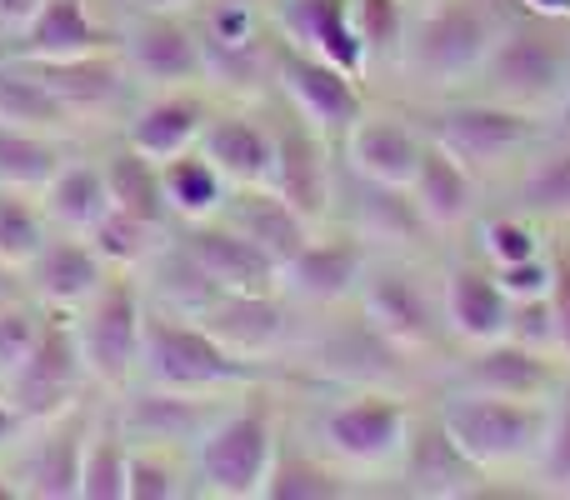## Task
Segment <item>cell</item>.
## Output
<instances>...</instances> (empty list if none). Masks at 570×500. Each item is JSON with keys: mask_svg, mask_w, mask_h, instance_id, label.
<instances>
[{"mask_svg": "<svg viewBox=\"0 0 570 500\" xmlns=\"http://www.w3.org/2000/svg\"><path fill=\"white\" fill-rule=\"evenodd\" d=\"M501 20L505 16L491 0H425V6H411L395 76L431 100L461 96V90H471L481 60L491 56Z\"/></svg>", "mask_w": 570, "mask_h": 500, "instance_id": "6da1fadb", "label": "cell"}, {"mask_svg": "<svg viewBox=\"0 0 570 500\" xmlns=\"http://www.w3.org/2000/svg\"><path fill=\"white\" fill-rule=\"evenodd\" d=\"M415 411L391 385H345L315 405L311 445L351 481H395V465L411 441Z\"/></svg>", "mask_w": 570, "mask_h": 500, "instance_id": "7a4b0ae2", "label": "cell"}, {"mask_svg": "<svg viewBox=\"0 0 570 500\" xmlns=\"http://www.w3.org/2000/svg\"><path fill=\"white\" fill-rule=\"evenodd\" d=\"M281 445V411L271 385L230 395L190 451V481L196 496L210 500H261L271 461Z\"/></svg>", "mask_w": 570, "mask_h": 500, "instance_id": "3957f363", "label": "cell"}, {"mask_svg": "<svg viewBox=\"0 0 570 500\" xmlns=\"http://www.w3.org/2000/svg\"><path fill=\"white\" fill-rule=\"evenodd\" d=\"M136 381L160 385V391L180 395H240L250 385H271L276 365H256L230 355L206 325H196L190 315L160 311L146 301V341H140V371Z\"/></svg>", "mask_w": 570, "mask_h": 500, "instance_id": "277c9868", "label": "cell"}, {"mask_svg": "<svg viewBox=\"0 0 570 500\" xmlns=\"http://www.w3.org/2000/svg\"><path fill=\"white\" fill-rule=\"evenodd\" d=\"M570 80V20L546 16H505L501 36H495L491 56L481 60L471 80V96L501 100V106L531 110V116L551 120L561 106V90Z\"/></svg>", "mask_w": 570, "mask_h": 500, "instance_id": "5b68a950", "label": "cell"}, {"mask_svg": "<svg viewBox=\"0 0 570 500\" xmlns=\"http://www.w3.org/2000/svg\"><path fill=\"white\" fill-rule=\"evenodd\" d=\"M190 26L200 40L206 90L216 100H271L276 16L271 0H196Z\"/></svg>", "mask_w": 570, "mask_h": 500, "instance_id": "8992f818", "label": "cell"}, {"mask_svg": "<svg viewBox=\"0 0 570 500\" xmlns=\"http://www.w3.org/2000/svg\"><path fill=\"white\" fill-rule=\"evenodd\" d=\"M435 415L451 431V441L461 445L465 461L485 481H501V476H531L551 401H505V395L451 391L435 405Z\"/></svg>", "mask_w": 570, "mask_h": 500, "instance_id": "52a82bcc", "label": "cell"}, {"mask_svg": "<svg viewBox=\"0 0 570 500\" xmlns=\"http://www.w3.org/2000/svg\"><path fill=\"white\" fill-rule=\"evenodd\" d=\"M546 126L551 120L531 116V110L461 90V96L435 100V116L425 130L481 180V176H501V170H521V160L546 140Z\"/></svg>", "mask_w": 570, "mask_h": 500, "instance_id": "ba28073f", "label": "cell"}, {"mask_svg": "<svg viewBox=\"0 0 570 500\" xmlns=\"http://www.w3.org/2000/svg\"><path fill=\"white\" fill-rule=\"evenodd\" d=\"M80 361L100 395H120L136 385L140 341H146V291L140 275L110 271V281L90 295L80 311H70Z\"/></svg>", "mask_w": 570, "mask_h": 500, "instance_id": "9c48e42d", "label": "cell"}, {"mask_svg": "<svg viewBox=\"0 0 570 500\" xmlns=\"http://www.w3.org/2000/svg\"><path fill=\"white\" fill-rule=\"evenodd\" d=\"M355 311H361V321L371 325L401 361L435 355L445 341H451V335H445V321H441V295L425 291L421 275L405 271L401 261L371 255L365 281H361V291H355Z\"/></svg>", "mask_w": 570, "mask_h": 500, "instance_id": "30bf717a", "label": "cell"}, {"mask_svg": "<svg viewBox=\"0 0 570 500\" xmlns=\"http://www.w3.org/2000/svg\"><path fill=\"white\" fill-rule=\"evenodd\" d=\"M271 126H276L271 190H276L311 231L335 226V210H341V160H335V140H325L315 126H305L281 100L271 106Z\"/></svg>", "mask_w": 570, "mask_h": 500, "instance_id": "8fae6325", "label": "cell"}, {"mask_svg": "<svg viewBox=\"0 0 570 500\" xmlns=\"http://www.w3.org/2000/svg\"><path fill=\"white\" fill-rule=\"evenodd\" d=\"M0 391L10 395V405L20 411L26 425L56 421L60 411H70V405L100 395L86 375V361H80V345H76V331H70L66 311H46V331H40L30 361L20 365Z\"/></svg>", "mask_w": 570, "mask_h": 500, "instance_id": "7c38bea8", "label": "cell"}, {"mask_svg": "<svg viewBox=\"0 0 570 500\" xmlns=\"http://www.w3.org/2000/svg\"><path fill=\"white\" fill-rule=\"evenodd\" d=\"M120 60L130 80L146 90H176V86H206L200 66V40L190 26V10H120Z\"/></svg>", "mask_w": 570, "mask_h": 500, "instance_id": "4fadbf2b", "label": "cell"}, {"mask_svg": "<svg viewBox=\"0 0 570 500\" xmlns=\"http://www.w3.org/2000/svg\"><path fill=\"white\" fill-rule=\"evenodd\" d=\"M271 96L281 106H291L305 126H315L325 140H341L351 130V120L361 116L365 100V80L345 76L341 66L311 56V50L291 46L276 30V70H271Z\"/></svg>", "mask_w": 570, "mask_h": 500, "instance_id": "5bb4252c", "label": "cell"}, {"mask_svg": "<svg viewBox=\"0 0 570 500\" xmlns=\"http://www.w3.org/2000/svg\"><path fill=\"white\" fill-rule=\"evenodd\" d=\"M100 411V395L60 411L56 421H40L26 431V441L10 451V476L20 486V500H76L80 496V455H86L90 421Z\"/></svg>", "mask_w": 570, "mask_h": 500, "instance_id": "9a60e30c", "label": "cell"}, {"mask_svg": "<svg viewBox=\"0 0 570 500\" xmlns=\"http://www.w3.org/2000/svg\"><path fill=\"white\" fill-rule=\"evenodd\" d=\"M26 66L46 80V90L70 110V120H76L86 136L96 126H106V120L120 130L126 110L136 106V96H140V86L130 80L120 50H100V56H76V60H26Z\"/></svg>", "mask_w": 570, "mask_h": 500, "instance_id": "2e32d148", "label": "cell"}, {"mask_svg": "<svg viewBox=\"0 0 570 500\" xmlns=\"http://www.w3.org/2000/svg\"><path fill=\"white\" fill-rule=\"evenodd\" d=\"M230 355L256 365H276L295 335V305L285 291H216L196 315Z\"/></svg>", "mask_w": 570, "mask_h": 500, "instance_id": "e0dca14e", "label": "cell"}, {"mask_svg": "<svg viewBox=\"0 0 570 500\" xmlns=\"http://www.w3.org/2000/svg\"><path fill=\"white\" fill-rule=\"evenodd\" d=\"M371 246H365L355 231H315L291 261L281 265V291L291 295V305L305 311H335V305H351L355 291L365 281V265H371Z\"/></svg>", "mask_w": 570, "mask_h": 500, "instance_id": "ac0fdd59", "label": "cell"}, {"mask_svg": "<svg viewBox=\"0 0 570 500\" xmlns=\"http://www.w3.org/2000/svg\"><path fill=\"white\" fill-rule=\"evenodd\" d=\"M196 146L226 176L230 190L271 186V170H276V126H271L266 100H226V106L216 100Z\"/></svg>", "mask_w": 570, "mask_h": 500, "instance_id": "d6986e66", "label": "cell"}, {"mask_svg": "<svg viewBox=\"0 0 570 500\" xmlns=\"http://www.w3.org/2000/svg\"><path fill=\"white\" fill-rule=\"evenodd\" d=\"M425 130L411 126L401 110H381V106H365L361 116L351 120L341 140H335V156H341V170L355 180H371V186H395L405 190L421 166V150H425Z\"/></svg>", "mask_w": 570, "mask_h": 500, "instance_id": "ffe728a7", "label": "cell"}, {"mask_svg": "<svg viewBox=\"0 0 570 500\" xmlns=\"http://www.w3.org/2000/svg\"><path fill=\"white\" fill-rule=\"evenodd\" d=\"M566 361L541 355L531 345L501 341L471 345L465 361L451 371V391H475V395H505V401H556V391L566 385Z\"/></svg>", "mask_w": 570, "mask_h": 500, "instance_id": "44dd1931", "label": "cell"}, {"mask_svg": "<svg viewBox=\"0 0 570 500\" xmlns=\"http://www.w3.org/2000/svg\"><path fill=\"white\" fill-rule=\"evenodd\" d=\"M116 425L126 431V441H146V445H170V451H196V441L206 435V425L216 421V411L230 401L220 395H180V391H160V385L136 381L130 391L106 395Z\"/></svg>", "mask_w": 570, "mask_h": 500, "instance_id": "7402d4cb", "label": "cell"}, {"mask_svg": "<svg viewBox=\"0 0 570 500\" xmlns=\"http://www.w3.org/2000/svg\"><path fill=\"white\" fill-rule=\"evenodd\" d=\"M210 110H216V96H210L206 86L146 90V96H136V106L126 110L116 136L126 140L130 150H140V156H150L160 166V160H170V156L196 146L206 120H210Z\"/></svg>", "mask_w": 570, "mask_h": 500, "instance_id": "603a6c76", "label": "cell"}, {"mask_svg": "<svg viewBox=\"0 0 570 500\" xmlns=\"http://www.w3.org/2000/svg\"><path fill=\"white\" fill-rule=\"evenodd\" d=\"M6 56L20 60H76V56H100V50H120L116 20L96 16L90 0H40V10L0 40Z\"/></svg>", "mask_w": 570, "mask_h": 500, "instance_id": "cb8c5ba5", "label": "cell"}, {"mask_svg": "<svg viewBox=\"0 0 570 500\" xmlns=\"http://www.w3.org/2000/svg\"><path fill=\"white\" fill-rule=\"evenodd\" d=\"M176 241L216 291H281V265L250 236H240L230 220L216 216L196 220V226H176Z\"/></svg>", "mask_w": 570, "mask_h": 500, "instance_id": "d4e9b609", "label": "cell"}, {"mask_svg": "<svg viewBox=\"0 0 570 500\" xmlns=\"http://www.w3.org/2000/svg\"><path fill=\"white\" fill-rule=\"evenodd\" d=\"M395 481H401L405 496H425V500L485 496V476L461 455V445L451 441L441 415H431V421L415 415L405 455H401V465H395Z\"/></svg>", "mask_w": 570, "mask_h": 500, "instance_id": "484cf974", "label": "cell"}, {"mask_svg": "<svg viewBox=\"0 0 570 500\" xmlns=\"http://www.w3.org/2000/svg\"><path fill=\"white\" fill-rule=\"evenodd\" d=\"M110 281V265L96 255L86 236H70V231H50V241L40 246L36 261L20 271L30 301H40L46 311H80L100 285Z\"/></svg>", "mask_w": 570, "mask_h": 500, "instance_id": "4316f807", "label": "cell"}, {"mask_svg": "<svg viewBox=\"0 0 570 500\" xmlns=\"http://www.w3.org/2000/svg\"><path fill=\"white\" fill-rule=\"evenodd\" d=\"M425 136H431V130H425ZM405 190H411V206H415V216L425 220L431 236H455V231H465L481 216V180H475L441 140H425L421 166H415Z\"/></svg>", "mask_w": 570, "mask_h": 500, "instance_id": "83f0119b", "label": "cell"}, {"mask_svg": "<svg viewBox=\"0 0 570 500\" xmlns=\"http://www.w3.org/2000/svg\"><path fill=\"white\" fill-rule=\"evenodd\" d=\"M435 295H441L445 335H451L461 351L501 341L505 325H511V301H505V291L495 285L491 265H475V261L451 265Z\"/></svg>", "mask_w": 570, "mask_h": 500, "instance_id": "f1b7e54d", "label": "cell"}, {"mask_svg": "<svg viewBox=\"0 0 570 500\" xmlns=\"http://www.w3.org/2000/svg\"><path fill=\"white\" fill-rule=\"evenodd\" d=\"M271 16H276V30L291 46L365 80V50L351 26V0H271Z\"/></svg>", "mask_w": 570, "mask_h": 500, "instance_id": "f546056e", "label": "cell"}, {"mask_svg": "<svg viewBox=\"0 0 570 500\" xmlns=\"http://www.w3.org/2000/svg\"><path fill=\"white\" fill-rule=\"evenodd\" d=\"M345 180L355 190V200H345V231H355L371 251H411L431 236L411 206V190L371 186V180H355V176H345Z\"/></svg>", "mask_w": 570, "mask_h": 500, "instance_id": "4dcf8cb0", "label": "cell"}, {"mask_svg": "<svg viewBox=\"0 0 570 500\" xmlns=\"http://www.w3.org/2000/svg\"><path fill=\"white\" fill-rule=\"evenodd\" d=\"M40 206H46L50 226L70 231V236H90L100 216L110 210V186H106V166H100V150L80 146L66 166L56 170L46 190H40Z\"/></svg>", "mask_w": 570, "mask_h": 500, "instance_id": "1f68e13d", "label": "cell"}, {"mask_svg": "<svg viewBox=\"0 0 570 500\" xmlns=\"http://www.w3.org/2000/svg\"><path fill=\"white\" fill-rule=\"evenodd\" d=\"M220 220H230V226L240 231V236H250L261 251L271 255L276 265H285L295 251L305 246V241L315 236L311 226H305L301 216H295L291 206L276 196L271 186H256V190H230L226 210H220Z\"/></svg>", "mask_w": 570, "mask_h": 500, "instance_id": "d6a6232c", "label": "cell"}, {"mask_svg": "<svg viewBox=\"0 0 570 500\" xmlns=\"http://www.w3.org/2000/svg\"><path fill=\"white\" fill-rule=\"evenodd\" d=\"M0 126H26V130H50V136L86 140V130L70 120V110L46 90V80L26 66V60L0 50Z\"/></svg>", "mask_w": 570, "mask_h": 500, "instance_id": "836d02e7", "label": "cell"}, {"mask_svg": "<svg viewBox=\"0 0 570 500\" xmlns=\"http://www.w3.org/2000/svg\"><path fill=\"white\" fill-rule=\"evenodd\" d=\"M345 496H355V481L341 465L325 461L311 441H285L281 435L261 500H345Z\"/></svg>", "mask_w": 570, "mask_h": 500, "instance_id": "e575fe53", "label": "cell"}, {"mask_svg": "<svg viewBox=\"0 0 570 500\" xmlns=\"http://www.w3.org/2000/svg\"><path fill=\"white\" fill-rule=\"evenodd\" d=\"M100 166H106V186H110V206L116 210H130V216L150 220V226H166L176 231L170 220V206H166V186H160V166L140 150H130L126 140H110L100 150Z\"/></svg>", "mask_w": 570, "mask_h": 500, "instance_id": "d590c367", "label": "cell"}, {"mask_svg": "<svg viewBox=\"0 0 570 500\" xmlns=\"http://www.w3.org/2000/svg\"><path fill=\"white\" fill-rule=\"evenodd\" d=\"M160 186H166V206L176 226H196V220H216L230 200V186L206 156L200 146L180 150V156L160 160Z\"/></svg>", "mask_w": 570, "mask_h": 500, "instance_id": "8d00e7d4", "label": "cell"}, {"mask_svg": "<svg viewBox=\"0 0 570 500\" xmlns=\"http://www.w3.org/2000/svg\"><path fill=\"white\" fill-rule=\"evenodd\" d=\"M80 146H86V140L50 136V130H26V126H0V186L36 190L40 196Z\"/></svg>", "mask_w": 570, "mask_h": 500, "instance_id": "74e56055", "label": "cell"}, {"mask_svg": "<svg viewBox=\"0 0 570 500\" xmlns=\"http://www.w3.org/2000/svg\"><path fill=\"white\" fill-rule=\"evenodd\" d=\"M521 210L535 220H570V130H551V140L521 160L515 176Z\"/></svg>", "mask_w": 570, "mask_h": 500, "instance_id": "f35d334b", "label": "cell"}, {"mask_svg": "<svg viewBox=\"0 0 570 500\" xmlns=\"http://www.w3.org/2000/svg\"><path fill=\"white\" fill-rule=\"evenodd\" d=\"M126 431L110 415V401L100 395V411L90 421L86 455H80V496L76 500H126Z\"/></svg>", "mask_w": 570, "mask_h": 500, "instance_id": "ab89813d", "label": "cell"}, {"mask_svg": "<svg viewBox=\"0 0 570 500\" xmlns=\"http://www.w3.org/2000/svg\"><path fill=\"white\" fill-rule=\"evenodd\" d=\"M90 246H96V255L110 265V271H126V275H140L150 265V255H156L160 246L170 241L166 226H150V220L130 216V210H116L110 206L106 216L90 226Z\"/></svg>", "mask_w": 570, "mask_h": 500, "instance_id": "60d3db41", "label": "cell"}, {"mask_svg": "<svg viewBox=\"0 0 570 500\" xmlns=\"http://www.w3.org/2000/svg\"><path fill=\"white\" fill-rule=\"evenodd\" d=\"M126 500H186L196 496L190 481V455L170 451V445H146V441H126Z\"/></svg>", "mask_w": 570, "mask_h": 500, "instance_id": "b9f144b4", "label": "cell"}, {"mask_svg": "<svg viewBox=\"0 0 570 500\" xmlns=\"http://www.w3.org/2000/svg\"><path fill=\"white\" fill-rule=\"evenodd\" d=\"M351 26L365 50V80L395 70L405 46V26H411V0H351Z\"/></svg>", "mask_w": 570, "mask_h": 500, "instance_id": "7bdbcfd3", "label": "cell"}, {"mask_svg": "<svg viewBox=\"0 0 570 500\" xmlns=\"http://www.w3.org/2000/svg\"><path fill=\"white\" fill-rule=\"evenodd\" d=\"M50 231L56 226H50V216H46L36 190L0 186V265L26 271V265L40 255V246L50 241Z\"/></svg>", "mask_w": 570, "mask_h": 500, "instance_id": "ee69618b", "label": "cell"}, {"mask_svg": "<svg viewBox=\"0 0 570 500\" xmlns=\"http://www.w3.org/2000/svg\"><path fill=\"white\" fill-rule=\"evenodd\" d=\"M40 331H46V305L40 301H30L26 291L0 301V385L30 361Z\"/></svg>", "mask_w": 570, "mask_h": 500, "instance_id": "f6af8a7d", "label": "cell"}, {"mask_svg": "<svg viewBox=\"0 0 570 500\" xmlns=\"http://www.w3.org/2000/svg\"><path fill=\"white\" fill-rule=\"evenodd\" d=\"M531 476L541 481L546 496H570V385H561L546 415V435L535 451Z\"/></svg>", "mask_w": 570, "mask_h": 500, "instance_id": "bcb514c9", "label": "cell"}, {"mask_svg": "<svg viewBox=\"0 0 570 500\" xmlns=\"http://www.w3.org/2000/svg\"><path fill=\"white\" fill-rule=\"evenodd\" d=\"M481 255L485 265H515V261H531V255L546 251V236H541V220L535 216H491L481 220Z\"/></svg>", "mask_w": 570, "mask_h": 500, "instance_id": "7dc6e473", "label": "cell"}, {"mask_svg": "<svg viewBox=\"0 0 570 500\" xmlns=\"http://www.w3.org/2000/svg\"><path fill=\"white\" fill-rule=\"evenodd\" d=\"M505 335H511V341H521V345H531V351H541V355L566 361V355H561V335H556V315H551V301H546V295H535V301H515Z\"/></svg>", "mask_w": 570, "mask_h": 500, "instance_id": "c3c4849f", "label": "cell"}, {"mask_svg": "<svg viewBox=\"0 0 570 500\" xmlns=\"http://www.w3.org/2000/svg\"><path fill=\"white\" fill-rule=\"evenodd\" d=\"M495 271V285L505 291V301H535V295L551 291V275H556V255L541 251L531 261H515V265H491Z\"/></svg>", "mask_w": 570, "mask_h": 500, "instance_id": "681fc988", "label": "cell"}, {"mask_svg": "<svg viewBox=\"0 0 570 500\" xmlns=\"http://www.w3.org/2000/svg\"><path fill=\"white\" fill-rule=\"evenodd\" d=\"M551 315H556V335H561V355L570 365V251H556V275H551Z\"/></svg>", "mask_w": 570, "mask_h": 500, "instance_id": "f907efd6", "label": "cell"}, {"mask_svg": "<svg viewBox=\"0 0 570 500\" xmlns=\"http://www.w3.org/2000/svg\"><path fill=\"white\" fill-rule=\"evenodd\" d=\"M26 431H30V425L20 421V411L10 405V395L0 391V461H10V451L26 441Z\"/></svg>", "mask_w": 570, "mask_h": 500, "instance_id": "816d5d0a", "label": "cell"}, {"mask_svg": "<svg viewBox=\"0 0 570 500\" xmlns=\"http://www.w3.org/2000/svg\"><path fill=\"white\" fill-rule=\"evenodd\" d=\"M40 10V0H0V40H10L30 16Z\"/></svg>", "mask_w": 570, "mask_h": 500, "instance_id": "f5cc1de1", "label": "cell"}, {"mask_svg": "<svg viewBox=\"0 0 570 500\" xmlns=\"http://www.w3.org/2000/svg\"><path fill=\"white\" fill-rule=\"evenodd\" d=\"M515 10L546 16V20H570V0H515Z\"/></svg>", "mask_w": 570, "mask_h": 500, "instance_id": "db71d44e", "label": "cell"}, {"mask_svg": "<svg viewBox=\"0 0 570 500\" xmlns=\"http://www.w3.org/2000/svg\"><path fill=\"white\" fill-rule=\"evenodd\" d=\"M120 10H190L196 0H116Z\"/></svg>", "mask_w": 570, "mask_h": 500, "instance_id": "11a10c76", "label": "cell"}, {"mask_svg": "<svg viewBox=\"0 0 570 500\" xmlns=\"http://www.w3.org/2000/svg\"><path fill=\"white\" fill-rule=\"evenodd\" d=\"M26 285H20V271H10V265H0V301H10V295H20Z\"/></svg>", "mask_w": 570, "mask_h": 500, "instance_id": "9f6ffc18", "label": "cell"}, {"mask_svg": "<svg viewBox=\"0 0 570 500\" xmlns=\"http://www.w3.org/2000/svg\"><path fill=\"white\" fill-rule=\"evenodd\" d=\"M551 130H570V80L561 90V106H556V116H551Z\"/></svg>", "mask_w": 570, "mask_h": 500, "instance_id": "6f0895ef", "label": "cell"}, {"mask_svg": "<svg viewBox=\"0 0 570 500\" xmlns=\"http://www.w3.org/2000/svg\"><path fill=\"white\" fill-rule=\"evenodd\" d=\"M411 6H425V0H411Z\"/></svg>", "mask_w": 570, "mask_h": 500, "instance_id": "680465c9", "label": "cell"}]
</instances>
